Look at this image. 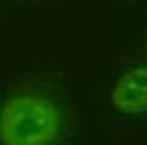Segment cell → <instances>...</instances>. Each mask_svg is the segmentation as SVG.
Instances as JSON below:
<instances>
[{
    "label": "cell",
    "instance_id": "obj_1",
    "mask_svg": "<svg viewBox=\"0 0 147 145\" xmlns=\"http://www.w3.org/2000/svg\"><path fill=\"white\" fill-rule=\"evenodd\" d=\"M64 113L45 83H19L0 105V145H62Z\"/></svg>",
    "mask_w": 147,
    "mask_h": 145
},
{
    "label": "cell",
    "instance_id": "obj_2",
    "mask_svg": "<svg viewBox=\"0 0 147 145\" xmlns=\"http://www.w3.org/2000/svg\"><path fill=\"white\" fill-rule=\"evenodd\" d=\"M111 103L117 111L130 115L147 111V64L119 75L111 90Z\"/></svg>",
    "mask_w": 147,
    "mask_h": 145
}]
</instances>
